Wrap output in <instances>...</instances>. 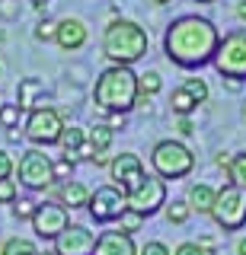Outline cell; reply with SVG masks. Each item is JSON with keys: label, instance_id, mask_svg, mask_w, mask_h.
I'll list each match as a JSON object with an SVG mask.
<instances>
[{"label": "cell", "instance_id": "cell-1", "mask_svg": "<svg viewBox=\"0 0 246 255\" xmlns=\"http://www.w3.org/2000/svg\"><path fill=\"white\" fill-rule=\"evenodd\" d=\"M221 42V32L214 29L211 19H202V16H179V19L170 22L163 38L166 58L179 67H202L214 58Z\"/></svg>", "mask_w": 246, "mask_h": 255}, {"label": "cell", "instance_id": "cell-2", "mask_svg": "<svg viewBox=\"0 0 246 255\" xmlns=\"http://www.w3.org/2000/svg\"><path fill=\"white\" fill-rule=\"evenodd\" d=\"M93 99H96V106L106 109L109 115H125V112H131L134 99H138V74H134L131 67L112 64L109 70H102L96 77Z\"/></svg>", "mask_w": 246, "mask_h": 255}, {"label": "cell", "instance_id": "cell-3", "mask_svg": "<svg viewBox=\"0 0 246 255\" xmlns=\"http://www.w3.org/2000/svg\"><path fill=\"white\" fill-rule=\"evenodd\" d=\"M147 32L138 26L134 19H115L109 22L102 32V54L112 64L131 67L134 61H141L147 54Z\"/></svg>", "mask_w": 246, "mask_h": 255}, {"label": "cell", "instance_id": "cell-4", "mask_svg": "<svg viewBox=\"0 0 246 255\" xmlns=\"http://www.w3.org/2000/svg\"><path fill=\"white\" fill-rule=\"evenodd\" d=\"M150 166H154L157 179H163V182L166 179H182V175L192 172L195 156H192V150L179 140H160L154 147V153H150Z\"/></svg>", "mask_w": 246, "mask_h": 255}, {"label": "cell", "instance_id": "cell-5", "mask_svg": "<svg viewBox=\"0 0 246 255\" xmlns=\"http://www.w3.org/2000/svg\"><path fill=\"white\" fill-rule=\"evenodd\" d=\"M211 217L221 230L234 233L246 223V191L237 188V185H224L214 191V204H211Z\"/></svg>", "mask_w": 246, "mask_h": 255}, {"label": "cell", "instance_id": "cell-6", "mask_svg": "<svg viewBox=\"0 0 246 255\" xmlns=\"http://www.w3.org/2000/svg\"><path fill=\"white\" fill-rule=\"evenodd\" d=\"M214 67L227 80H246V32H227L214 51Z\"/></svg>", "mask_w": 246, "mask_h": 255}, {"label": "cell", "instance_id": "cell-7", "mask_svg": "<svg viewBox=\"0 0 246 255\" xmlns=\"http://www.w3.org/2000/svg\"><path fill=\"white\" fill-rule=\"evenodd\" d=\"M61 131H64V118H61L58 109L51 106H38L29 112L26 118V137L38 143V147H51V143L61 140Z\"/></svg>", "mask_w": 246, "mask_h": 255}, {"label": "cell", "instance_id": "cell-8", "mask_svg": "<svg viewBox=\"0 0 246 255\" xmlns=\"http://www.w3.org/2000/svg\"><path fill=\"white\" fill-rule=\"evenodd\" d=\"M163 201H166V182L157 179V175H144V179L125 195V211L147 217V214L160 211Z\"/></svg>", "mask_w": 246, "mask_h": 255}, {"label": "cell", "instance_id": "cell-9", "mask_svg": "<svg viewBox=\"0 0 246 255\" xmlns=\"http://www.w3.org/2000/svg\"><path fill=\"white\" fill-rule=\"evenodd\" d=\"M19 172V182L32 191H42V188H51L54 185V169H51V156H45L42 150H26L16 166Z\"/></svg>", "mask_w": 246, "mask_h": 255}, {"label": "cell", "instance_id": "cell-10", "mask_svg": "<svg viewBox=\"0 0 246 255\" xmlns=\"http://www.w3.org/2000/svg\"><path fill=\"white\" fill-rule=\"evenodd\" d=\"M86 207H90V217L96 223H112L125 214V191L115 185H102L96 191H90Z\"/></svg>", "mask_w": 246, "mask_h": 255}, {"label": "cell", "instance_id": "cell-11", "mask_svg": "<svg viewBox=\"0 0 246 255\" xmlns=\"http://www.w3.org/2000/svg\"><path fill=\"white\" fill-rule=\"evenodd\" d=\"M32 227L42 239H54L64 227H70V214L64 204H54V201H45V204H35V214H32Z\"/></svg>", "mask_w": 246, "mask_h": 255}, {"label": "cell", "instance_id": "cell-12", "mask_svg": "<svg viewBox=\"0 0 246 255\" xmlns=\"http://www.w3.org/2000/svg\"><path fill=\"white\" fill-rule=\"evenodd\" d=\"M109 172H112L115 188H122V191H131L147 175L144 172V163H141L138 153H118L115 159H109Z\"/></svg>", "mask_w": 246, "mask_h": 255}, {"label": "cell", "instance_id": "cell-13", "mask_svg": "<svg viewBox=\"0 0 246 255\" xmlns=\"http://www.w3.org/2000/svg\"><path fill=\"white\" fill-rule=\"evenodd\" d=\"M96 246V233L86 227H64L54 236V252L58 255H90Z\"/></svg>", "mask_w": 246, "mask_h": 255}, {"label": "cell", "instance_id": "cell-14", "mask_svg": "<svg viewBox=\"0 0 246 255\" xmlns=\"http://www.w3.org/2000/svg\"><path fill=\"white\" fill-rule=\"evenodd\" d=\"M86 38H90V29H86V22L77 19V16L61 19L58 29H54V42L64 48V51H77V48H83Z\"/></svg>", "mask_w": 246, "mask_h": 255}, {"label": "cell", "instance_id": "cell-15", "mask_svg": "<svg viewBox=\"0 0 246 255\" xmlns=\"http://www.w3.org/2000/svg\"><path fill=\"white\" fill-rule=\"evenodd\" d=\"M90 255H138L131 236L122 233V230H106V233L96 236V246H93Z\"/></svg>", "mask_w": 246, "mask_h": 255}, {"label": "cell", "instance_id": "cell-16", "mask_svg": "<svg viewBox=\"0 0 246 255\" xmlns=\"http://www.w3.org/2000/svg\"><path fill=\"white\" fill-rule=\"evenodd\" d=\"M61 147H64V159H70V163H74V159H80V156H86L90 159V143H86V131L83 128H77V125H70V128H64V131H61Z\"/></svg>", "mask_w": 246, "mask_h": 255}, {"label": "cell", "instance_id": "cell-17", "mask_svg": "<svg viewBox=\"0 0 246 255\" xmlns=\"http://www.w3.org/2000/svg\"><path fill=\"white\" fill-rule=\"evenodd\" d=\"M42 96H45V83H42V80H35V77L19 80V93H16V106L19 109H29V112H32L38 106H45Z\"/></svg>", "mask_w": 246, "mask_h": 255}, {"label": "cell", "instance_id": "cell-18", "mask_svg": "<svg viewBox=\"0 0 246 255\" xmlns=\"http://www.w3.org/2000/svg\"><path fill=\"white\" fill-rule=\"evenodd\" d=\"M189 211H198V214H208L211 204H214V188L205 185V182H198V185L189 188Z\"/></svg>", "mask_w": 246, "mask_h": 255}, {"label": "cell", "instance_id": "cell-19", "mask_svg": "<svg viewBox=\"0 0 246 255\" xmlns=\"http://www.w3.org/2000/svg\"><path fill=\"white\" fill-rule=\"evenodd\" d=\"M112 137H115V131H112V128H106V125H96V128L86 131V143H90L93 153H109Z\"/></svg>", "mask_w": 246, "mask_h": 255}, {"label": "cell", "instance_id": "cell-20", "mask_svg": "<svg viewBox=\"0 0 246 255\" xmlns=\"http://www.w3.org/2000/svg\"><path fill=\"white\" fill-rule=\"evenodd\" d=\"M61 201H64V207H86L90 188L83 182H67V185H61Z\"/></svg>", "mask_w": 246, "mask_h": 255}, {"label": "cell", "instance_id": "cell-21", "mask_svg": "<svg viewBox=\"0 0 246 255\" xmlns=\"http://www.w3.org/2000/svg\"><path fill=\"white\" fill-rule=\"evenodd\" d=\"M227 175H230V185L243 188L246 191V153H237L234 159L227 163Z\"/></svg>", "mask_w": 246, "mask_h": 255}, {"label": "cell", "instance_id": "cell-22", "mask_svg": "<svg viewBox=\"0 0 246 255\" xmlns=\"http://www.w3.org/2000/svg\"><path fill=\"white\" fill-rule=\"evenodd\" d=\"M170 106H173V112H176V115H192V109H195V99H192V96H189V93L179 86V90L173 93Z\"/></svg>", "mask_w": 246, "mask_h": 255}, {"label": "cell", "instance_id": "cell-23", "mask_svg": "<svg viewBox=\"0 0 246 255\" xmlns=\"http://www.w3.org/2000/svg\"><path fill=\"white\" fill-rule=\"evenodd\" d=\"M0 255H35V246L29 243V239L13 236V239H6V243H3V252H0Z\"/></svg>", "mask_w": 246, "mask_h": 255}, {"label": "cell", "instance_id": "cell-24", "mask_svg": "<svg viewBox=\"0 0 246 255\" xmlns=\"http://www.w3.org/2000/svg\"><path fill=\"white\" fill-rule=\"evenodd\" d=\"M182 90H186V93L195 99V106H202V102L208 99V83H205L202 77H192V80H186V83H182Z\"/></svg>", "mask_w": 246, "mask_h": 255}, {"label": "cell", "instance_id": "cell-25", "mask_svg": "<svg viewBox=\"0 0 246 255\" xmlns=\"http://www.w3.org/2000/svg\"><path fill=\"white\" fill-rule=\"evenodd\" d=\"M160 86H163V80H160V74H157V70H150V74L138 77V93H144V96L160 93Z\"/></svg>", "mask_w": 246, "mask_h": 255}, {"label": "cell", "instance_id": "cell-26", "mask_svg": "<svg viewBox=\"0 0 246 255\" xmlns=\"http://www.w3.org/2000/svg\"><path fill=\"white\" fill-rule=\"evenodd\" d=\"M189 214H192V211H189L186 201H173L170 207H166V220H170V223H186Z\"/></svg>", "mask_w": 246, "mask_h": 255}, {"label": "cell", "instance_id": "cell-27", "mask_svg": "<svg viewBox=\"0 0 246 255\" xmlns=\"http://www.w3.org/2000/svg\"><path fill=\"white\" fill-rule=\"evenodd\" d=\"M19 106H0V125L6 128V131H10V128H16L19 125Z\"/></svg>", "mask_w": 246, "mask_h": 255}, {"label": "cell", "instance_id": "cell-28", "mask_svg": "<svg viewBox=\"0 0 246 255\" xmlns=\"http://www.w3.org/2000/svg\"><path fill=\"white\" fill-rule=\"evenodd\" d=\"M54 29H58V22L42 19V22L35 26V38H38V42H51V38H54Z\"/></svg>", "mask_w": 246, "mask_h": 255}, {"label": "cell", "instance_id": "cell-29", "mask_svg": "<svg viewBox=\"0 0 246 255\" xmlns=\"http://www.w3.org/2000/svg\"><path fill=\"white\" fill-rule=\"evenodd\" d=\"M118 220H122V233H128V236H131L134 230L141 227V220H144V217H141V214H131V211H125Z\"/></svg>", "mask_w": 246, "mask_h": 255}, {"label": "cell", "instance_id": "cell-30", "mask_svg": "<svg viewBox=\"0 0 246 255\" xmlns=\"http://www.w3.org/2000/svg\"><path fill=\"white\" fill-rule=\"evenodd\" d=\"M13 172H16V163H13V156L6 153V150H0V182L10 179Z\"/></svg>", "mask_w": 246, "mask_h": 255}, {"label": "cell", "instance_id": "cell-31", "mask_svg": "<svg viewBox=\"0 0 246 255\" xmlns=\"http://www.w3.org/2000/svg\"><path fill=\"white\" fill-rule=\"evenodd\" d=\"M10 201H16V182L3 179L0 182V204H10Z\"/></svg>", "mask_w": 246, "mask_h": 255}, {"label": "cell", "instance_id": "cell-32", "mask_svg": "<svg viewBox=\"0 0 246 255\" xmlns=\"http://www.w3.org/2000/svg\"><path fill=\"white\" fill-rule=\"evenodd\" d=\"M51 169H54V182H61L70 169H74V163H70V159H58V163H51Z\"/></svg>", "mask_w": 246, "mask_h": 255}, {"label": "cell", "instance_id": "cell-33", "mask_svg": "<svg viewBox=\"0 0 246 255\" xmlns=\"http://www.w3.org/2000/svg\"><path fill=\"white\" fill-rule=\"evenodd\" d=\"M138 255H170V249H166L163 243H157V239H154V243H147Z\"/></svg>", "mask_w": 246, "mask_h": 255}, {"label": "cell", "instance_id": "cell-34", "mask_svg": "<svg viewBox=\"0 0 246 255\" xmlns=\"http://www.w3.org/2000/svg\"><path fill=\"white\" fill-rule=\"evenodd\" d=\"M176 131L182 134V137L195 134V125H192V118H189V115H179V122H176Z\"/></svg>", "mask_w": 246, "mask_h": 255}, {"label": "cell", "instance_id": "cell-35", "mask_svg": "<svg viewBox=\"0 0 246 255\" xmlns=\"http://www.w3.org/2000/svg\"><path fill=\"white\" fill-rule=\"evenodd\" d=\"M176 255H208V252H205L198 243H182L179 249H176Z\"/></svg>", "mask_w": 246, "mask_h": 255}, {"label": "cell", "instance_id": "cell-36", "mask_svg": "<svg viewBox=\"0 0 246 255\" xmlns=\"http://www.w3.org/2000/svg\"><path fill=\"white\" fill-rule=\"evenodd\" d=\"M13 214H16V217H32V214H35V204L32 201H16Z\"/></svg>", "mask_w": 246, "mask_h": 255}, {"label": "cell", "instance_id": "cell-37", "mask_svg": "<svg viewBox=\"0 0 246 255\" xmlns=\"http://www.w3.org/2000/svg\"><path fill=\"white\" fill-rule=\"evenodd\" d=\"M106 128H112V131H115V128H125V115H112Z\"/></svg>", "mask_w": 246, "mask_h": 255}, {"label": "cell", "instance_id": "cell-38", "mask_svg": "<svg viewBox=\"0 0 246 255\" xmlns=\"http://www.w3.org/2000/svg\"><path fill=\"white\" fill-rule=\"evenodd\" d=\"M227 163H230V153H218V166H224V169H227Z\"/></svg>", "mask_w": 246, "mask_h": 255}, {"label": "cell", "instance_id": "cell-39", "mask_svg": "<svg viewBox=\"0 0 246 255\" xmlns=\"http://www.w3.org/2000/svg\"><path fill=\"white\" fill-rule=\"evenodd\" d=\"M237 255H246V236L240 239V243H237Z\"/></svg>", "mask_w": 246, "mask_h": 255}, {"label": "cell", "instance_id": "cell-40", "mask_svg": "<svg viewBox=\"0 0 246 255\" xmlns=\"http://www.w3.org/2000/svg\"><path fill=\"white\" fill-rule=\"evenodd\" d=\"M237 16H240V19H246V0H243L240 6H237Z\"/></svg>", "mask_w": 246, "mask_h": 255}, {"label": "cell", "instance_id": "cell-41", "mask_svg": "<svg viewBox=\"0 0 246 255\" xmlns=\"http://www.w3.org/2000/svg\"><path fill=\"white\" fill-rule=\"evenodd\" d=\"M45 3H48V0H32V6H35V10H45Z\"/></svg>", "mask_w": 246, "mask_h": 255}, {"label": "cell", "instance_id": "cell-42", "mask_svg": "<svg viewBox=\"0 0 246 255\" xmlns=\"http://www.w3.org/2000/svg\"><path fill=\"white\" fill-rule=\"evenodd\" d=\"M154 3H157V6H163V3H170V0H154Z\"/></svg>", "mask_w": 246, "mask_h": 255}, {"label": "cell", "instance_id": "cell-43", "mask_svg": "<svg viewBox=\"0 0 246 255\" xmlns=\"http://www.w3.org/2000/svg\"><path fill=\"white\" fill-rule=\"evenodd\" d=\"M35 255H58V252H35Z\"/></svg>", "mask_w": 246, "mask_h": 255}, {"label": "cell", "instance_id": "cell-44", "mask_svg": "<svg viewBox=\"0 0 246 255\" xmlns=\"http://www.w3.org/2000/svg\"><path fill=\"white\" fill-rule=\"evenodd\" d=\"M198 3H214V0H198Z\"/></svg>", "mask_w": 246, "mask_h": 255}, {"label": "cell", "instance_id": "cell-45", "mask_svg": "<svg viewBox=\"0 0 246 255\" xmlns=\"http://www.w3.org/2000/svg\"><path fill=\"white\" fill-rule=\"evenodd\" d=\"M0 252H3V243H0Z\"/></svg>", "mask_w": 246, "mask_h": 255}, {"label": "cell", "instance_id": "cell-46", "mask_svg": "<svg viewBox=\"0 0 246 255\" xmlns=\"http://www.w3.org/2000/svg\"><path fill=\"white\" fill-rule=\"evenodd\" d=\"M0 74H3V67H0Z\"/></svg>", "mask_w": 246, "mask_h": 255}]
</instances>
